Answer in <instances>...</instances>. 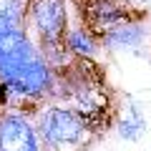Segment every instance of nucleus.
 <instances>
[{
  "label": "nucleus",
  "instance_id": "1",
  "mask_svg": "<svg viewBox=\"0 0 151 151\" xmlns=\"http://www.w3.org/2000/svg\"><path fill=\"white\" fill-rule=\"evenodd\" d=\"M35 126L48 151H81L93 139L91 121L60 101H43L33 108Z\"/></svg>",
  "mask_w": 151,
  "mask_h": 151
},
{
  "label": "nucleus",
  "instance_id": "2",
  "mask_svg": "<svg viewBox=\"0 0 151 151\" xmlns=\"http://www.w3.org/2000/svg\"><path fill=\"white\" fill-rule=\"evenodd\" d=\"M68 23V0H28L25 33L38 48L60 45Z\"/></svg>",
  "mask_w": 151,
  "mask_h": 151
},
{
  "label": "nucleus",
  "instance_id": "3",
  "mask_svg": "<svg viewBox=\"0 0 151 151\" xmlns=\"http://www.w3.org/2000/svg\"><path fill=\"white\" fill-rule=\"evenodd\" d=\"M0 151H48L33 108H0Z\"/></svg>",
  "mask_w": 151,
  "mask_h": 151
},
{
  "label": "nucleus",
  "instance_id": "4",
  "mask_svg": "<svg viewBox=\"0 0 151 151\" xmlns=\"http://www.w3.org/2000/svg\"><path fill=\"white\" fill-rule=\"evenodd\" d=\"M78 13H81V23L91 28L98 38L126 20L141 18V10L131 0H81Z\"/></svg>",
  "mask_w": 151,
  "mask_h": 151
},
{
  "label": "nucleus",
  "instance_id": "5",
  "mask_svg": "<svg viewBox=\"0 0 151 151\" xmlns=\"http://www.w3.org/2000/svg\"><path fill=\"white\" fill-rule=\"evenodd\" d=\"M146 38H149V28L144 18H134L106 30L98 40H101V50L106 53H139Z\"/></svg>",
  "mask_w": 151,
  "mask_h": 151
},
{
  "label": "nucleus",
  "instance_id": "6",
  "mask_svg": "<svg viewBox=\"0 0 151 151\" xmlns=\"http://www.w3.org/2000/svg\"><path fill=\"white\" fill-rule=\"evenodd\" d=\"M63 45L76 60H93L101 53V40H98V35L91 28H86L81 20L68 23L65 35H63Z\"/></svg>",
  "mask_w": 151,
  "mask_h": 151
},
{
  "label": "nucleus",
  "instance_id": "7",
  "mask_svg": "<svg viewBox=\"0 0 151 151\" xmlns=\"http://www.w3.org/2000/svg\"><path fill=\"white\" fill-rule=\"evenodd\" d=\"M113 129H116L119 139H124V141H139L141 136L146 134V129H149V121H146L141 106L129 98L126 108L116 116V121H113Z\"/></svg>",
  "mask_w": 151,
  "mask_h": 151
},
{
  "label": "nucleus",
  "instance_id": "8",
  "mask_svg": "<svg viewBox=\"0 0 151 151\" xmlns=\"http://www.w3.org/2000/svg\"><path fill=\"white\" fill-rule=\"evenodd\" d=\"M13 28H15V25H13V23H10V20H8V18H5V15H3V13H0V38L5 35V33H8V30H13Z\"/></svg>",
  "mask_w": 151,
  "mask_h": 151
},
{
  "label": "nucleus",
  "instance_id": "9",
  "mask_svg": "<svg viewBox=\"0 0 151 151\" xmlns=\"http://www.w3.org/2000/svg\"><path fill=\"white\" fill-rule=\"evenodd\" d=\"M144 3H149V5H151V0H144Z\"/></svg>",
  "mask_w": 151,
  "mask_h": 151
}]
</instances>
